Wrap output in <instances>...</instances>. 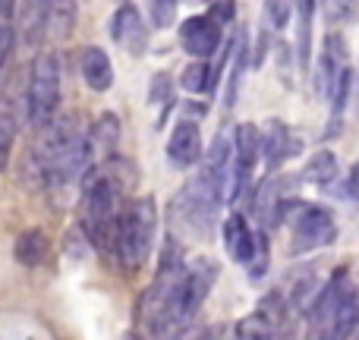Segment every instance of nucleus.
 Returning <instances> with one entry per match:
<instances>
[{
	"instance_id": "obj_12",
	"label": "nucleus",
	"mask_w": 359,
	"mask_h": 340,
	"mask_svg": "<svg viewBox=\"0 0 359 340\" xmlns=\"http://www.w3.org/2000/svg\"><path fill=\"white\" fill-rule=\"evenodd\" d=\"M79 69H82V79H86V86L92 88V92H107V88L114 86L111 57H107V50L95 48V44L82 48V54H79Z\"/></svg>"
},
{
	"instance_id": "obj_28",
	"label": "nucleus",
	"mask_w": 359,
	"mask_h": 340,
	"mask_svg": "<svg viewBox=\"0 0 359 340\" xmlns=\"http://www.w3.org/2000/svg\"><path fill=\"white\" fill-rule=\"evenodd\" d=\"M151 101H170V76H155L151 79V95H149Z\"/></svg>"
},
{
	"instance_id": "obj_10",
	"label": "nucleus",
	"mask_w": 359,
	"mask_h": 340,
	"mask_svg": "<svg viewBox=\"0 0 359 340\" xmlns=\"http://www.w3.org/2000/svg\"><path fill=\"white\" fill-rule=\"evenodd\" d=\"M168 158L174 168H192L202 158V132H198L196 120H180L170 132Z\"/></svg>"
},
{
	"instance_id": "obj_5",
	"label": "nucleus",
	"mask_w": 359,
	"mask_h": 340,
	"mask_svg": "<svg viewBox=\"0 0 359 340\" xmlns=\"http://www.w3.org/2000/svg\"><path fill=\"white\" fill-rule=\"evenodd\" d=\"M262 155V132L255 123H243L233 132V161H230V179H227V198H236L246 192L249 179H252L255 161Z\"/></svg>"
},
{
	"instance_id": "obj_2",
	"label": "nucleus",
	"mask_w": 359,
	"mask_h": 340,
	"mask_svg": "<svg viewBox=\"0 0 359 340\" xmlns=\"http://www.w3.org/2000/svg\"><path fill=\"white\" fill-rule=\"evenodd\" d=\"M155 230H158L155 198L142 196L120 208L114 252H117L120 265H123L126 271H136V268H142L145 261H149L151 246H155Z\"/></svg>"
},
{
	"instance_id": "obj_8",
	"label": "nucleus",
	"mask_w": 359,
	"mask_h": 340,
	"mask_svg": "<svg viewBox=\"0 0 359 340\" xmlns=\"http://www.w3.org/2000/svg\"><path fill=\"white\" fill-rule=\"evenodd\" d=\"M180 44H183L186 54L198 57V60L217 54V48H221V22H215L211 16H189L180 25Z\"/></svg>"
},
{
	"instance_id": "obj_29",
	"label": "nucleus",
	"mask_w": 359,
	"mask_h": 340,
	"mask_svg": "<svg viewBox=\"0 0 359 340\" xmlns=\"http://www.w3.org/2000/svg\"><path fill=\"white\" fill-rule=\"evenodd\" d=\"M211 19H215V22H230V19H233V0H217L215 6H211Z\"/></svg>"
},
{
	"instance_id": "obj_31",
	"label": "nucleus",
	"mask_w": 359,
	"mask_h": 340,
	"mask_svg": "<svg viewBox=\"0 0 359 340\" xmlns=\"http://www.w3.org/2000/svg\"><path fill=\"white\" fill-rule=\"evenodd\" d=\"M16 13V0H0V19H13Z\"/></svg>"
},
{
	"instance_id": "obj_3",
	"label": "nucleus",
	"mask_w": 359,
	"mask_h": 340,
	"mask_svg": "<svg viewBox=\"0 0 359 340\" xmlns=\"http://www.w3.org/2000/svg\"><path fill=\"white\" fill-rule=\"evenodd\" d=\"M57 104H60V57L48 50L32 63L25 86V117L35 130H44L57 117Z\"/></svg>"
},
{
	"instance_id": "obj_25",
	"label": "nucleus",
	"mask_w": 359,
	"mask_h": 340,
	"mask_svg": "<svg viewBox=\"0 0 359 340\" xmlns=\"http://www.w3.org/2000/svg\"><path fill=\"white\" fill-rule=\"evenodd\" d=\"M325 16H328L331 25H344L356 10V0H322Z\"/></svg>"
},
{
	"instance_id": "obj_14",
	"label": "nucleus",
	"mask_w": 359,
	"mask_h": 340,
	"mask_svg": "<svg viewBox=\"0 0 359 340\" xmlns=\"http://www.w3.org/2000/svg\"><path fill=\"white\" fill-rule=\"evenodd\" d=\"M120 142V123L114 114H101L95 120L92 132H88V149H92V158H111L114 149Z\"/></svg>"
},
{
	"instance_id": "obj_20",
	"label": "nucleus",
	"mask_w": 359,
	"mask_h": 340,
	"mask_svg": "<svg viewBox=\"0 0 359 340\" xmlns=\"http://www.w3.org/2000/svg\"><path fill=\"white\" fill-rule=\"evenodd\" d=\"M236 334H240V337H284L287 328H278V322L259 309L255 315L243 318V322L236 325Z\"/></svg>"
},
{
	"instance_id": "obj_32",
	"label": "nucleus",
	"mask_w": 359,
	"mask_h": 340,
	"mask_svg": "<svg viewBox=\"0 0 359 340\" xmlns=\"http://www.w3.org/2000/svg\"><path fill=\"white\" fill-rule=\"evenodd\" d=\"M356 98H359V86H356Z\"/></svg>"
},
{
	"instance_id": "obj_26",
	"label": "nucleus",
	"mask_w": 359,
	"mask_h": 340,
	"mask_svg": "<svg viewBox=\"0 0 359 340\" xmlns=\"http://www.w3.org/2000/svg\"><path fill=\"white\" fill-rule=\"evenodd\" d=\"M290 13H293V0H265V16L274 29H284L290 22Z\"/></svg>"
},
{
	"instance_id": "obj_24",
	"label": "nucleus",
	"mask_w": 359,
	"mask_h": 340,
	"mask_svg": "<svg viewBox=\"0 0 359 340\" xmlns=\"http://www.w3.org/2000/svg\"><path fill=\"white\" fill-rule=\"evenodd\" d=\"M149 13L158 29H170L177 19V0H149Z\"/></svg>"
},
{
	"instance_id": "obj_15",
	"label": "nucleus",
	"mask_w": 359,
	"mask_h": 340,
	"mask_svg": "<svg viewBox=\"0 0 359 340\" xmlns=\"http://www.w3.org/2000/svg\"><path fill=\"white\" fill-rule=\"evenodd\" d=\"M180 82H183V88L192 95H215L217 82H221V67H211V63H205V60H196L183 69Z\"/></svg>"
},
{
	"instance_id": "obj_16",
	"label": "nucleus",
	"mask_w": 359,
	"mask_h": 340,
	"mask_svg": "<svg viewBox=\"0 0 359 340\" xmlns=\"http://www.w3.org/2000/svg\"><path fill=\"white\" fill-rule=\"evenodd\" d=\"M359 325V290L353 284L344 290L341 303H337L334 322H331V334L328 337H350Z\"/></svg>"
},
{
	"instance_id": "obj_18",
	"label": "nucleus",
	"mask_w": 359,
	"mask_h": 340,
	"mask_svg": "<svg viewBox=\"0 0 359 340\" xmlns=\"http://www.w3.org/2000/svg\"><path fill=\"white\" fill-rule=\"evenodd\" d=\"M350 88H353V73H350V67L341 73V79L334 82V88H331V123H328V136H334L337 130H341V120H344V111H347V98H350Z\"/></svg>"
},
{
	"instance_id": "obj_13",
	"label": "nucleus",
	"mask_w": 359,
	"mask_h": 340,
	"mask_svg": "<svg viewBox=\"0 0 359 340\" xmlns=\"http://www.w3.org/2000/svg\"><path fill=\"white\" fill-rule=\"evenodd\" d=\"M262 155H265L268 168H278L287 158L299 155V142L290 136V130H287L280 120H271V123L265 126V132H262Z\"/></svg>"
},
{
	"instance_id": "obj_4",
	"label": "nucleus",
	"mask_w": 359,
	"mask_h": 340,
	"mask_svg": "<svg viewBox=\"0 0 359 340\" xmlns=\"http://www.w3.org/2000/svg\"><path fill=\"white\" fill-rule=\"evenodd\" d=\"M284 217H287V224H290V252L293 255H306V252H312V249L331 246L337 236L334 217H331V211L322 208V205L293 202Z\"/></svg>"
},
{
	"instance_id": "obj_9",
	"label": "nucleus",
	"mask_w": 359,
	"mask_h": 340,
	"mask_svg": "<svg viewBox=\"0 0 359 340\" xmlns=\"http://www.w3.org/2000/svg\"><path fill=\"white\" fill-rule=\"evenodd\" d=\"M344 69H347V48H344V38L341 35H328V38H325L322 57H318V67H316L318 98H328L331 88H334V82L341 79Z\"/></svg>"
},
{
	"instance_id": "obj_30",
	"label": "nucleus",
	"mask_w": 359,
	"mask_h": 340,
	"mask_svg": "<svg viewBox=\"0 0 359 340\" xmlns=\"http://www.w3.org/2000/svg\"><path fill=\"white\" fill-rule=\"evenodd\" d=\"M344 196L353 198V202H359V164H356L353 170H350L347 183H344Z\"/></svg>"
},
{
	"instance_id": "obj_22",
	"label": "nucleus",
	"mask_w": 359,
	"mask_h": 340,
	"mask_svg": "<svg viewBox=\"0 0 359 340\" xmlns=\"http://www.w3.org/2000/svg\"><path fill=\"white\" fill-rule=\"evenodd\" d=\"M16 132H19V120H16V111L10 104L0 107V173L6 170L10 164V155H13V142H16Z\"/></svg>"
},
{
	"instance_id": "obj_21",
	"label": "nucleus",
	"mask_w": 359,
	"mask_h": 340,
	"mask_svg": "<svg viewBox=\"0 0 359 340\" xmlns=\"http://www.w3.org/2000/svg\"><path fill=\"white\" fill-rule=\"evenodd\" d=\"M312 10H316V0H297V16H299V63L309 67L312 60Z\"/></svg>"
},
{
	"instance_id": "obj_23",
	"label": "nucleus",
	"mask_w": 359,
	"mask_h": 340,
	"mask_svg": "<svg viewBox=\"0 0 359 340\" xmlns=\"http://www.w3.org/2000/svg\"><path fill=\"white\" fill-rule=\"evenodd\" d=\"M243 69H246V32L240 29V32H236V44H233V73H230V86H227V107L236 104Z\"/></svg>"
},
{
	"instance_id": "obj_7",
	"label": "nucleus",
	"mask_w": 359,
	"mask_h": 340,
	"mask_svg": "<svg viewBox=\"0 0 359 340\" xmlns=\"http://www.w3.org/2000/svg\"><path fill=\"white\" fill-rule=\"evenodd\" d=\"M111 35L126 54L142 57L149 50V29L142 22V13L133 4H123L111 19Z\"/></svg>"
},
{
	"instance_id": "obj_19",
	"label": "nucleus",
	"mask_w": 359,
	"mask_h": 340,
	"mask_svg": "<svg viewBox=\"0 0 359 340\" xmlns=\"http://www.w3.org/2000/svg\"><path fill=\"white\" fill-rule=\"evenodd\" d=\"M334 177H337V158L331 155L328 149H325V151H316V155H312V161L306 164V170H303V179H309V183L322 186V189L334 183Z\"/></svg>"
},
{
	"instance_id": "obj_17",
	"label": "nucleus",
	"mask_w": 359,
	"mask_h": 340,
	"mask_svg": "<svg viewBox=\"0 0 359 340\" xmlns=\"http://www.w3.org/2000/svg\"><path fill=\"white\" fill-rule=\"evenodd\" d=\"M48 252V236L41 230H25V233L16 236V246H13V255H16L19 265L25 268H38Z\"/></svg>"
},
{
	"instance_id": "obj_11",
	"label": "nucleus",
	"mask_w": 359,
	"mask_h": 340,
	"mask_svg": "<svg viewBox=\"0 0 359 340\" xmlns=\"http://www.w3.org/2000/svg\"><path fill=\"white\" fill-rule=\"evenodd\" d=\"M255 243H259V233H252V227H249V221L243 215H230L224 221V249H227V255L233 261L249 265L255 252Z\"/></svg>"
},
{
	"instance_id": "obj_6",
	"label": "nucleus",
	"mask_w": 359,
	"mask_h": 340,
	"mask_svg": "<svg viewBox=\"0 0 359 340\" xmlns=\"http://www.w3.org/2000/svg\"><path fill=\"white\" fill-rule=\"evenodd\" d=\"M215 280H217V261L196 259L189 265H183V278H180V290H177V312L183 325L192 322V315L202 309Z\"/></svg>"
},
{
	"instance_id": "obj_27",
	"label": "nucleus",
	"mask_w": 359,
	"mask_h": 340,
	"mask_svg": "<svg viewBox=\"0 0 359 340\" xmlns=\"http://www.w3.org/2000/svg\"><path fill=\"white\" fill-rule=\"evenodd\" d=\"M13 41H16V32H13L10 19H0V67H4V63L10 60Z\"/></svg>"
},
{
	"instance_id": "obj_1",
	"label": "nucleus",
	"mask_w": 359,
	"mask_h": 340,
	"mask_svg": "<svg viewBox=\"0 0 359 340\" xmlns=\"http://www.w3.org/2000/svg\"><path fill=\"white\" fill-rule=\"evenodd\" d=\"M123 177H120L117 164H104L95 170L82 192V230H86L88 243L98 246L101 252L114 249V236H117V217L123 208Z\"/></svg>"
}]
</instances>
